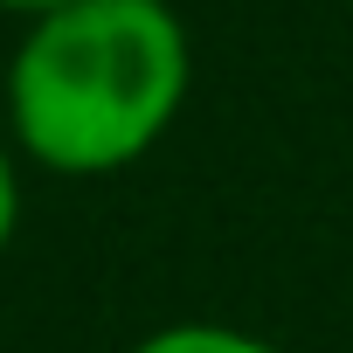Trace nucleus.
<instances>
[{
    "instance_id": "obj_2",
    "label": "nucleus",
    "mask_w": 353,
    "mask_h": 353,
    "mask_svg": "<svg viewBox=\"0 0 353 353\" xmlns=\"http://www.w3.org/2000/svg\"><path fill=\"white\" fill-rule=\"evenodd\" d=\"M125 353H284V346L236 319H166V325L139 332Z\"/></svg>"
},
{
    "instance_id": "obj_3",
    "label": "nucleus",
    "mask_w": 353,
    "mask_h": 353,
    "mask_svg": "<svg viewBox=\"0 0 353 353\" xmlns=\"http://www.w3.org/2000/svg\"><path fill=\"white\" fill-rule=\"evenodd\" d=\"M21 229V166H14V139H0V250Z\"/></svg>"
},
{
    "instance_id": "obj_4",
    "label": "nucleus",
    "mask_w": 353,
    "mask_h": 353,
    "mask_svg": "<svg viewBox=\"0 0 353 353\" xmlns=\"http://www.w3.org/2000/svg\"><path fill=\"white\" fill-rule=\"evenodd\" d=\"M0 8H14V14L42 21V14H63V8H77V0H0Z\"/></svg>"
},
{
    "instance_id": "obj_1",
    "label": "nucleus",
    "mask_w": 353,
    "mask_h": 353,
    "mask_svg": "<svg viewBox=\"0 0 353 353\" xmlns=\"http://www.w3.org/2000/svg\"><path fill=\"white\" fill-rule=\"evenodd\" d=\"M194 49L166 0H77L28 21L8 63V139L63 181L139 166L188 104Z\"/></svg>"
}]
</instances>
